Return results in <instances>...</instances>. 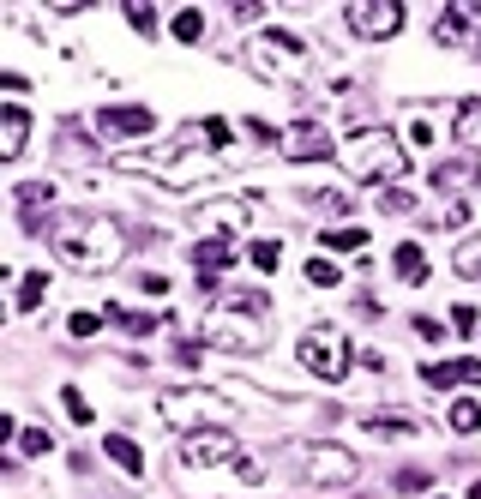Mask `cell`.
Masks as SVG:
<instances>
[{
	"label": "cell",
	"mask_w": 481,
	"mask_h": 499,
	"mask_svg": "<svg viewBox=\"0 0 481 499\" xmlns=\"http://www.w3.org/2000/svg\"><path fill=\"white\" fill-rule=\"evenodd\" d=\"M301 463H307V481L313 487H343V481H355V451H343V445H307L301 451Z\"/></svg>",
	"instance_id": "30bf717a"
},
{
	"label": "cell",
	"mask_w": 481,
	"mask_h": 499,
	"mask_svg": "<svg viewBox=\"0 0 481 499\" xmlns=\"http://www.w3.org/2000/svg\"><path fill=\"white\" fill-rule=\"evenodd\" d=\"M240 458H247V451H240V440L229 427H199V433L180 440V463H187V469H211V463H229V469H235Z\"/></svg>",
	"instance_id": "ba28073f"
},
{
	"label": "cell",
	"mask_w": 481,
	"mask_h": 499,
	"mask_svg": "<svg viewBox=\"0 0 481 499\" xmlns=\"http://www.w3.org/2000/svg\"><path fill=\"white\" fill-rule=\"evenodd\" d=\"M229 13H235V24H259V19H265V6H259V0H235Z\"/></svg>",
	"instance_id": "74e56055"
},
{
	"label": "cell",
	"mask_w": 481,
	"mask_h": 499,
	"mask_svg": "<svg viewBox=\"0 0 481 499\" xmlns=\"http://www.w3.org/2000/svg\"><path fill=\"white\" fill-rule=\"evenodd\" d=\"M361 427H367V433H380V440H415V433H421L415 416H367Z\"/></svg>",
	"instance_id": "44dd1931"
},
{
	"label": "cell",
	"mask_w": 481,
	"mask_h": 499,
	"mask_svg": "<svg viewBox=\"0 0 481 499\" xmlns=\"http://www.w3.org/2000/svg\"><path fill=\"white\" fill-rule=\"evenodd\" d=\"M469 499H481V481H469Z\"/></svg>",
	"instance_id": "ee69618b"
},
{
	"label": "cell",
	"mask_w": 481,
	"mask_h": 499,
	"mask_svg": "<svg viewBox=\"0 0 481 499\" xmlns=\"http://www.w3.org/2000/svg\"><path fill=\"white\" fill-rule=\"evenodd\" d=\"M421 380L433 385V391H451V385H481V361L463 355V361H427L421 367Z\"/></svg>",
	"instance_id": "2e32d148"
},
{
	"label": "cell",
	"mask_w": 481,
	"mask_h": 499,
	"mask_svg": "<svg viewBox=\"0 0 481 499\" xmlns=\"http://www.w3.org/2000/svg\"><path fill=\"white\" fill-rule=\"evenodd\" d=\"M102 451H109V458H115L127 476H144V451L127 440V433H109V440H102Z\"/></svg>",
	"instance_id": "603a6c76"
},
{
	"label": "cell",
	"mask_w": 481,
	"mask_h": 499,
	"mask_svg": "<svg viewBox=\"0 0 481 499\" xmlns=\"http://www.w3.org/2000/svg\"><path fill=\"white\" fill-rule=\"evenodd\" d=\"M13 205H19L24 229H42V205H55V187L48 180H24V187H13Z\"/></svg>",
	"instance_id": "d6986e66"
},
{
	"label": "cell",
	"mask_w": 481,
	"mask_h": 499,
	"mask_svg": "<svg viewBox=\"0 0 481 499\" xmlns=\"http://www.w3.org/2000/svg\"><path fill=\"white\" fill-rule=\"evenodd\" d=\"M307 283H313V289H337L343 271H337L331 259H307Z\"/></svg>",
	"instance_id": "836d02e7"
},
{
	"label": "cell",
	"mask_w": 481,
	"mask_h": 499,
	"mask_svg": "<svg viewBox=\"0 0 481 499\" xmlns=\"http://www.w3.org/2000/svg\"><path fill=\"white\" fill-rule=\"evenodd\" d=\"M451 265H458V277H469V283H476V277H481V235H476V241H458Z\"/></svg>",
	"instance_id": "f546056e"
},
{
	"label": "cell",
	"mask_w": 481,
	"mask_h": 499,
	"mask_svg": "<svg viewBox=\"0 0 481 499\" xmlns=\"http://www.w3.org/2000/svg\"><path fill=\"white\" fill-rule=\"evenodd\" d=\"M343 24H349L361 42H385V37L403 31V6L398 0H349V6H343Z\"/></svg>",
	"instance_id": "9c48e42d"
},
{
	"label": "cell",
	"mask_w": 481,
	"mask_h": 499,
	"mask_svg": "<svg viewBox=\"0 0 481 499\" xmlns=\"http://www.w3.org/2000/svg\"><path fill=\"white\" fill-rule=\"evenodd\" d=\"M24 139H31V115H24L19 102H6V109H0V157L19 162L24 157Z\"/></svg>",
	"instance_id": "e0dca14e"
},
{
	"label": "cell",
	"mask_w": 481,
	"mask_h": 499,
	"mask_svg": "<svg viewBox=\"0 0 481 499\" xmlns=\"http://www.w3.org/2000/svg\"><path fill=\"white\" fill-rule=\"evenodd\" d=\"M157 416L169 421V427H180V433H199V427H229V398H217V391H162L157 398Z\"/></svg>",
	"instance_id": "52a82bcc"
},
{
	"label": "cell",
	"mask_w": 481,
	"mask_h": 499,
	"mask_svg": "<svg viewBox=\"0 0 481 499\" xmlns=\"http://www.w3.org/2000/svg\"><path fill=\"white\" fill-rule=\"evenodd\" d=\"M60 398H66V416L79 421V427H91V421H97V409H91V403H84V391H79V385H66V391H60Z\"/></svg>",
	"instance_id": "e575fe53"
},
{
	"label": "cell",
	"mask_w": 481,
	"mask_h": 499,
	"mask_svg": "<svg viewBox=\"0 0 481 499\" xmlns=\"http://www.w3.org/2000/svg\"><path fill=\"white\" fill-rule=\"evenodd\" d=\"M102 320H109V325H120L127 337H151V331H157V320H151V313H133V307H109Z\"/></svg>",
	"instance_id": "d4e9b609"
},
{
	"label": "cell",
	"mask_w": 481,
	"mask_h": 499,
	"mask_svg": "<svg viewBox=\"0 0 481 499\" xmlns=\"http://www.w3.org/2000/svg\"><path fill=\"white\" fill-rule=\"evenodd\" d=\"M481 180V157H451V162H433V187L440 193H463Z\"/></svg>",
	"instance_id": "ac0fdd59"
},
{
	"label": "cell",
	"mask_w": 481,
	"mask_h": 499,
	"mask_svg": "<svg viewBox=\"0 0 481 499\" xmlns=\"http://www.w3.org/2000/svg\"><path fill=\"white\" fill-rule=\"evenodd\" d=\"M247 259H253V271L271 277V271L283 265V247H277V241H253V247H247Z\"/></svg>",
	"instance_id": "1f68e13d"
},
{
	"label": "cell",
	"mask_w": 481,
	"mask_h": 499,
	"mask_svg": "<svg viewBox=\"0 0 481 499\" xmlns=\"http://www.w3.org/2000/svg\"><path fill=\"white\" fill-rule=\"evenodd\" d=\"M469 37H481V0H451L433 13V42L440 48H463Z\"/></svg>",
	"instance_id": "7c38bea8"
},
{
	"label": "cell",
	"mask_w": 481,
	"mask_h": 499,
	"mask_svg": "<svg viewBox=\"0 0 481 499\" xmlns=\"http://www.w3.org/2000/svg\"><path fill=\"white\" fill-rule=\"evenodd\" d=\"M48 445H55V440H48L42 427H24V433H19V451H24V458H42Z\"/></svg>",
	"instance_id": "d590c367"
},
{
	"label": "cell",
	"mask_w": 481,
	"mask_h": 499,
	"mask_svg": "<svg viewBox=\"0 0 481 499\" xmlns=\"http://www.w3.org/2000/svg\"><path fill=\"white\" fill-rule=\"evenodd\" d=\"M391 265H398L403 283H427V253H421V241H403L398 253H391Z\"/></svg>",
	"instance_id": "7402d4cb"
},
{
	"label": "cell",
	"mask_w": 481,
	"mask_h": 499,
	"mask_svg": "<svg viewBox=\"0 0 481 499\" xmlns=\"http://www.w3.org/2000/svg\"><path fill=\"white\" fill-rule=\"evenodd\" d=\"M157 127V115L144 109V102H120V109H97L91 115V133L97 139H144Z\"/></svg>",
	"instance_id": "8fae6325"
},
{
	"label": "cell",
	"mask_w": 481,
	"mask_h": 499,
	"mask_svg": "<svg viewBox=\"0 0 481 499\" xmlns=\"http://www.w3.org/2000/svg\"><path fill=\"white\" fill-rule=\"evenodd\" d=\"M247 60V73L265 84H301L307 79V66H313V48L295 37V31H259V37L240 48Z\"/></svg>",
	"instance_id": "277c9868"
},
{
	"label": "cell",
	"mask_w": 481,
	"mask_h": 499,
	"mask_svg": "<svg viewBox=\"0 0 481 499\" xmlns=\"http://www.w3.org/2000/svg\"><path fill=\"white\" fill-rule=\"evenodd\" d=\"M199 337L211 343V349H229V355H259L265 349V313H253V307H240V301L229 295L205 313Z\"/></svg>",
	"instance_id": "5b68a950"
},
{
	"label": "cell",
	"mask_w": 481,
	"mask_h": 499,
	"mask_svg": "<svg viewBox=\"0 0 481 499\" xmlns=\"http://www.w3.org/2000/svg\"><path fill=\"white\" fill-rule=\"evenodd\" d=\"M458 144H463V157H481V97L458 102Z\"/></svg>",
	"instance_id": "ffe728a7"
},
{
	"label": "cell",
	"mask_w": 481,
	"mask_h": 499,
	"mask_svg": "<svg viewBox=\"0 0 481 499\" xmlns=\"http://www.w3.org/2000/svg\"><path fill=\"white\" fill-rule=\"evenodd\" d=\"M66 331H73V337H97V331H102V313H73V320H66Z\"/></svg>",
	"instance_id": "8d00e7d4"
},
{
	"label": "cell",
	"mask_w": 481,
	"mask_h": 499,
	"mask_svg": "<svg viewBox=\"0 0 481 499\" xmlns=\"http://www.w3.org/2000/svg\"><path fill=\"white\" fill-rule=\"evenodd\" d=\"M48 247L60 253V265L97 277V271H115L120 265L127 235H120L115 217H97V211H60V217L48 223Z\"/></svg>",
	"instance_id": "6da1fadb"
},
{
	"label": "cell",
	"mask_w": 481,
	"mask_h": 499,
	"mask_svg": "<svg viewBox=\"0 0 481 499\" xmlns=\"http://www.w3.org/2000/svg\"><path fill=\"white\" fill-rule=\"evenodd\" d=\"M440 223H445V229H463V223H469V205H463V199H458V205H451V211H445V217H440Z\"/></svg>",
	"instance_id": "7bdbcfd3"
},
{
	"label": "cell",
	"mask_w": 481,
	"mask_h": 499,
	"mask_svg": "<svg viewBox=\"0 0 481 499\" xmlns=\"http://www.w3.org/2000/svg\"><path fill=\"white\" fill-rule=\"evenodd\" d=\"M199 139H205V151H229V144H235V127L223 115H211V120H199Z\"/></svg>",
	"instance_id": "4316f807"
},
{
	"label": "cell",
	"mask_w": 481,
	"mask_h": 499,
	"mask_svg": "<svg viewBox=\"0 0 481 499\" xmlns=\"http://www.w3.org/2000/svg\"><path fill=\"white\" fill-rule=\"evenodd\" d=\"M42 295H48V271H24V277H19V301H13V307H19V313H37Z\"/></svg>",
	"instance_id": "cb8c5ba5"
},
{
	"label": "cell",
	"mask_w": 481,
	"mask_h": 499,
	"mask_svg": "<svg viewBox=\"0 0 481 499\" xmlns=\"http://www.w3.org/2000/svg\"><path fill=\"white\" fill-rule=\"evenodd\" d=\"M307 205H325V211H349V193H307Z\"/></svg>",
	"instance_id": "f35d334b"
},
{
	"label": "cell",
	"mask_w": 481,
	"mask_h": 499,
	"mask_svg": "<svg viewBox=\"0 0 481 499\" xmlns=\"http://www.w3.org/2000/svg\"><path fill=\"white\" fill-rule=\"evenodd\" d=\"M445 421H451V433H476V427H481V403L476 398H458L451 409H445Z\"/></svg>",
	"instance_id": "484cf974"
},
{
	"label": "cell",
	"mask_w": 481,
	"mask_h": 499,
	"mask_svg": "<svg viewBox=\"0 0 481 499\" xmlns=\"http://www.w3.org/2000/svg\"><path fill=\"white\" fill-rule=\"evenodd\" d=\"M199 223H205V235H229V229H247L253 223V199H211L199 205Z\"/></svg>",
	"instance_id": "9a60e30c"
},
{
	"label": "cell",
	"mask_w": 481,
	"mask_h": 499,
	"mask_svg": "<svg viewBox=\"0 0 481 499\" xmlns=\"http://www.w3.org/2000/svg\"><path fill=\"white\" fill-rule=\"evenodd\" d=\"M325 247H331V253H361V247H367V229H355V223H349V229H325Z\"/></svg>",
	"instance_id": "83f0119b"
},
{
	"label": "cell",
	"mask_w": 481,
	"mask_h": 499,
	"mask_svg": "<svg viewBox=\"0 0 481 499\" xmlns=\"http://www.w3.org/2000/svg\"><path fill=\"white\" fill-rule=\"evenodd\" d=\"M337 162L349 180H373V187H398L403 169H409V151L391 127H361L337 144Z\"/></svg>",
	"instance_id": "3957f363"
},
{
	"label": "cell",
	"mask_w": 481,
	"mask_h": 499,
	"mask_svg": "<svg viewBox=\"0 0 481 499\" xmlns=\"http://www.w3.org/2000/svg\"><path fill=\"white\" fill-rule=\"evenodd\" d=\"M169 31H175V42H199L205 37V13H199V6H187V13H175Z\"/></svg>",
	"instance_id": "4dcf8cb0"
},
{
	"label": "cell",
	"mask_w": 481,
	"mask_h": 499,
	"mask_svg": "<svg viewBox=\"0 0 481 499\" xmlns=\"http://www.w3.org/2000/svg\"><path fill=\"white\" fill-rule=\"evenodd\" d=\"M385 211V217H403V211H415V199L403 193V187H380V199H373Z\"/></svg>",
	"instance_id": "d6a6232c"
},
{
	"label": "cell",
	"mask_w": 481,
	"mask_h": 499,
	"mask_svg": "<svg viewBox=\"0 0 481 499\" xmlns=\"http://www.w3.org/2000/svg\"><path fill=\"white\" fill-rule=\"evenodd\" d=\"M240 259V247L229 235H205L193 241V265H199V289H217V271H229V265Z\"/></svg>",
	"instance_id": "5bb4252c"
},
{
	"label": "cell",
	"mask_w": 481,
	"mask_h": 499,
	"mask_svg": "<svg viewBox=\"0 0 481 499\" xmlns=\"http://www.w3.org/2000/svg\"><path fill=\"white\" fill-rule=\"evenodd\" d=\"M120 13H127V24H133L139 37H157V6H151V0H127Z\"/></svg>",
	"instance_id": "f1b7e54d"
},
{
	"label": "cell",
	"mask_w": 481,
	"mask_h": 499,
	"mask_svg": "<svg viewBox=\"0 0 481 499\" xmlns=\"http://www.w3.org/2000/svg\"><path fill=\"white\" fill-rule=\"evenodd\" d=\"M295 361L313 373V380L343 385L349 380V367H355V349H349V337H343L337 325H313V331L295 343Z\"/></svg>",
	"instance_id": "8992f818"
},
{
	"label": "cell",
	"mask_w": 481,
	"mask_h": 499,
	"mask_svg": "<svg viewBox=\"0 0 481 499\" xmlns=\"http://www.w3.org/2000/svg\"><path fill=\"white\" fill-rule=\"evenodd\" d=\"M451 325H458V331H463V337H469V331H476V307H469V301H463V307H458V313H451Z\"/></svg>",
	"instance_id": "60d3db41"
},
{
	"label": "cell",
	"mask_w": 481,
	"mask_h": 499,
	"mask_svg": "<svg viewBox=\"0 0 481 499\" xmlns=\"http://www.w3.org/2000/svg\"><path fill=\"white\" fill-rule=\"evenodd\" d=\"M115 169H127V175H151V180H162V187H199V180L217 175V157H205L199 127H180L162 151H120Z\"/></svg>",
	"instance_id": "7a4b0ae2"
},
{
	"label": "cell",
	"mask_w": 481,
	"mask_h": 499,
	"mask_svg": "<svg viewBox=\"0 0 481 499\" xmlns=\"http://www.w3.org/2000/svg\"><path fill=\"white\" fill-rule=\"evenodd\" d=\"M289 162H325L337 157V139L325 133L319 120H295V127H283V144H277Z\"/></svg>",
	"instance_id": "4fadbf2b"
},
{
	"label": "cell",
	"mask_w": 481,
	"mask_h": 499,
	"mask_svg": "<svg viewBox=\"0 0 481 499\" xmlns=\"http://www.w3.org/2000/svg\"><path fill=\"white\" fill-rule=\"evenodd\" d=\"M427 481H433V476H421V469H403V476H398V494H421Z\"/></svg>",
	"instance_id": "ab89813d"
},
{
	"label": "cell",
	"mask_w": 481,
	"mask_h": 499,
	"mask_svg": "<svg viewBox=\"0 0 481 499\" xmlns=\"http://www.w3.org/2000/svg\"><path fill=\"white\" fill-rule=\"evenodd\" d=\"M415 331H421V337H427V343H440V337H445V325H440V320H427V313H421V320H415Z\"/></svg>",
	"instance_id": "b9f144b4"
}]
</instances>
